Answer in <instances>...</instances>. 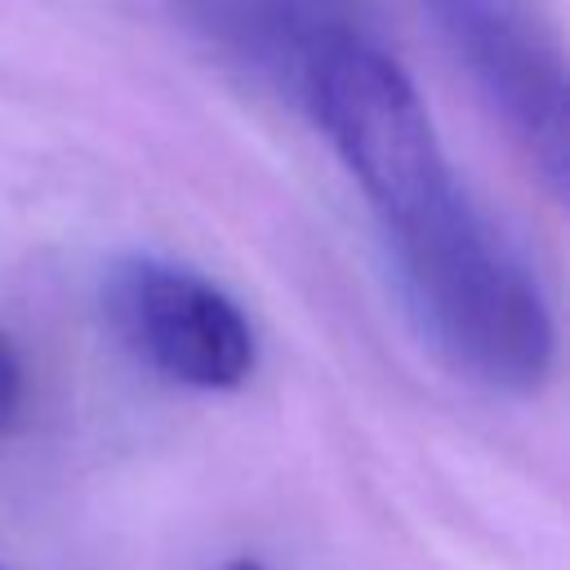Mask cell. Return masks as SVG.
<instances>
[{
  "mask_svg": "<svg viewBox=\"0 0 570 570\" xmlns=\"http://www.w3.org/2000/svg\"><path fill=\"white\" fill-rule=\"evenodd\" d=\"M365 205L423 343L454 374L490 392H539L557 361L548 289L468 187H459L450 160H432Z\"/></svg>",
  "mask_w": 570,
  "mask_h": 570,
  "instance_id": "1",
  "label": "cell"
},
{
  "mask_svg": "<svg viewBox=\"0 0 570 570\" xmlns=\"http://www.w3.org/2000/svg\"><path fill=\"white\" fill-rule=\"evenodd\" d=\"M102 303L125 347L160 379L191 392H236L258 361L245 307L196 267L125 254L102 281Z\"/></svg>",
  "mask_w": 570,
  "mask_h": 570,
  "instance_id": "2",
  "label": "cell"
},
{
  "mask_svg": "<svg viewBox=\"0 0 570 570\" xmlns=\"http://www.w3.org/2000/svg\"><path fill=\"white\" fill-rule=\"evenodd\" d=\"M552 200L566 196V67L517 0H419Z\"/></svg>",
  "mask_w": 570,
  "mask_h": 570,
  "instance_id": "3",
  "label": "cell"
},
{
  "mask_svg": "<svg viewBox=\"0 0 570 570\" xmlns=\"http://www.w3.org/2000/svg\"><path fill=\"white\" fill-rule=\"evenodd\" d=\"M191 27L227 58L272 80L285 94H303L325 53L365 36L361 0H178Z\"/></svg>",
  "mask_w": 570,
  "mask_h": 570,
  "instance_id": "4",
  "label": "cell"
},
{
  "mask_svg": "<svg viewBox=\"0 0 570 570\" xmlns=\"http://www.w3.org/2000/svg\"><path fill=\"white\" fill-rule=\"evenodd\" d=\"M27 405V370L13 347V338L0 330V436H9Z\"/></svg>",
  "mask_w": 570,
  "mask_h": 570,
  "instance_id": "5",
  "label": "cell"
},
{
  "mask_svg": "<svg viewBox=\"0 0 570 570\" xmlns=\"http://www.w3.org/2000/svg\"><path fill=\"white\" fill-rule=\"evenodd\" d=\"M227 570H267L258 557H236V561H227Z\"/></svg>",
  "mask_w": 570,
  "mask_h": 570,
  "instance_id": "6",
  "label": "cell"
}]
</instances>
